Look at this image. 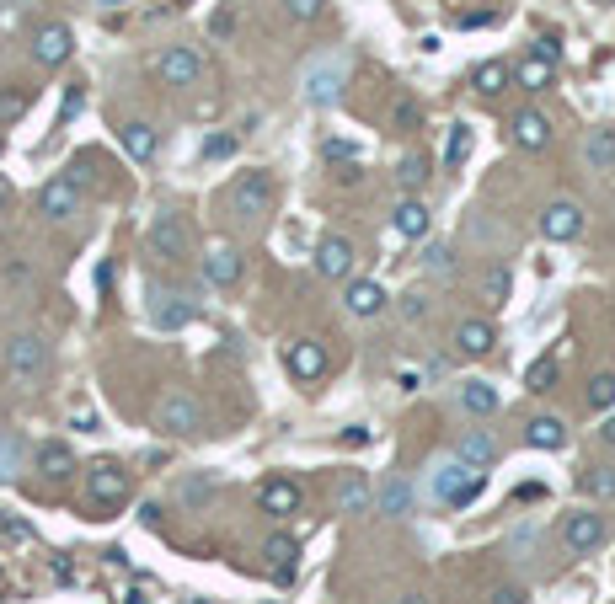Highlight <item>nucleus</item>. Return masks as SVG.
<instances>
[{"instance_id":"obj_49","label":"nucleus","mask_w":615,"mask_h":604,"mask_svg":"<svg viewBox=\"0 0 615 604\" xmlns=\"http://www.w3.org/2000/svg\"><path fill=\"white\" fill-rule=\"evenodd\" d=\"M327 161H359V145H348V139H327Z\"/></svg>"},{"instance_id":"obj_47","label":"nucleus","mask_w":615,"mask_h":604,"mask_svg":"<svg viewBox=\"0 0 615 604\" xmlns=\"http://www.w3.org/2000/svg\"><path fill=\"white\" fill-rule=\"evenodd\" d=\"M402 316H407V321H423V316H428V294H418V289L402 294Z\"/></svg>"},{"instance_id":"obj_4","label":"nucleus","mask_w":615,"mask_h":604,"mask_svg":"<svg viewBox=\"0 0 615 604\" xmlns=\"http://www.w3.org/2000/svg\"><path fill=\"white\" fill-rule=\"evenodd\" d=\"M156 423H161V433H172V439H188V433L204 428V407H198L193 391H166L161 407H156Z\"/></svg>"},{"instance_id":"obj_20","label":"nucleus","mask_w":615,"mask_h":604,"mask_svg":"<svg viewBox=\"0 0 615 604\" xmlns=\"http://www.w3.org/2000/svg\"><path fill=\"white\" fill-rule=\"evenodd\" d=\"M492 343H498V332H492V321H482V316H471V321L455 327V348L466 353V359H487Z\"/></svg>"},{"instance_id":"obj_22","label":"nucleus","mask_w":615,"mask_h":604,"mask_svg":"<svg viewBox=\"0 0 615 604\" xmlns=\"http://www.w3.org/2000/svg\"><path fill=\"white\" fill-rule=\"evenodd\" d=\"M375 514H386V519H407V514H412V487H407V476H386V482L375 487Z\"/></svg>"},{"instance_id":"obj_19","label":"nucleus","mask_w":615,"mask_h":604,"mask_svg":"<svg viewBox=\"0 0 615 604\" xmlns=\"http://www.w3.org/2000/svg\"><path fill=\"white\" fill-rule=\"evenodd\" d=\"M300 482H289V476H268L263 487H257V503H263V514H295L300 508Z\"/></svg>"},{"instance_id":"obj_21","label":"nucleus","mask_w":615,"mask_h":604,"mask_svg":"<svg viewBox=\"0 0 615 604\" xmlns=\"http://www.w3.org/2000/svg\"><path fill=\"white\" fill-rule=\"evenodd\" d=\"M33 471L43 476V482H65V476L75 471V455H70V444H59V439L38 444V455H33Z\"/></svg>"},{"instance_id":"obj_7","label":"nucleus","mask_w":615,"mask_h":604,"mask_svg":"<svg viewBox=\"0 0 615 604\" xmlns=\"http://www.w3.org/2000/svg\"><path fill=\"white\" fill-rule=\"evenodd\" d=\"M86 498L97 508H113L129 498V471L118 466V460H91L86 466Z\"/></svg>"},{"instance_id":"obj_55","label":"nucleus","mask_w":615,"mask_h":604,"mask_svg":"<svg viewBox=\"0 0 615 604\" xmlns=\"http://www.w3.org/2000/svg\"><path fill=\"white\" fill-rule=\"evenodd\" d=\"M11 198H17V193H11V182H6V177H0V214H6V209H11Z\"/></svg>"},{"instance_id":"obj_35","label":"nucleus","mask_w":615,"mask_h":604,"mask_svg":"<svg viewBox=\"0 0 615 604\" xmlns=\"http://www.w3.org/2000/svg\"><path fill=\"white\" fill-rule=\"evenodd\" d=\"M17 471H22V439H11L0 428V482H17Z\"/></svg>"},{"instance_id":"obj_39","label":"nucleus","mask_w":615,"mask_h":604,"mask_svg":"<svg viewBox=\"0 0 615 604\" xmlns=\"http://www.w3.org/2000/svg\"><path fill=\"white\" fill-rule=\"evenodd\" d=\"M466 156H471V129H466V123H455V129H450V145H444V161L460 166Z\"/></svg>"},{"instance_id":"obj_24","label":"nucleus","mask_w":615,"mask_h":604,"mask_svg":"<svg viewBox=\"0 0 615 604\" xmlns=\"http://www.w3.org/2000/svg\"><path fill=\"white\" fill-rule=\"evenodd\" d=\"M455 455L466 460V466L487 471L492 460H498V439H492V433H482V428H466V433H460V444H455Z\"/></svg>"},{"instance_id":"obj_44","label":"nucleus","mask_w":615,"mask_h":604,"mask_svg":"<svg viewBox=\"0 0 615 604\" xmlns=\"http://www.w3.org/2000/svg\"><path fill=\"white\" fill-rule=\"evenodd\" d=\"M321 6H327V0H284L289 22H311V17H321Z\"/></svg>"},{"instance_id":"obj_34","label":"nucleus","mask_w":615,"mask_h":604,"mask_svg":"<svg viewBox=\"0 0 615 604\" xmlns=\"http://www.w3.org/2000/svg\"><path fill=\"white\" fill-rule=\"evenodd\" d=\"M423 182H428V161L423 156H402V161H396V188H402V193H418Z\"/></svg>"},{"instance_id":"obj_14","label":"nucleus","mask_w":615,"mask_h":604,"mask_svg":"<svg viewBox=\"0 0 615 604\" xmlns=\"http://www.w3.org/2000/svg\"><path fill=\"white\" fill-rule=\"evenodd\" d=\"M284 364H289V375H300V380H321L327 348H321L316 337H295V343H284Z\"/></svg>"},{"instance_id":"obj_60","label":"nucleus","mask_w":615,"mask_h":604,"mask_svg":"<svg viewBox=\"0 0 615 604\" xmlns=\"http://www.w3.org/2000/svg\"><path fill=\"white\" fill-rule=\"evenodd\" d=\"M0 150H6V139H0Z\"/></svg>"},{"instance_id":"obj_18","label":"nucleus","mask_w":615,"mask_h":604,"mask_svg":"<svg viewBox=\"0 0 615 604\" xmlns=\"http://www.w3.org/2000/svg\"><path fill=\"white\" fill-rule=\"evenodd\" d=\"M369 503H375V487H369L359 471L337 476V487H332V508H337V514H364Z\"/></svg>"},{"instance_id":"obj_15","label":"nucleus","mask_w":615,"mask_h":604,"mask_svg":"<svg viewBox=\"0 0 615 604\" xmlns=\"http://www.w3.org/2000/svg\"><path fill=\"white\" fill-rule=\"evenodd\" d=\"M509 134H514L519 150H546L551 145V118L541 113V107H519L514 123H509Z\"/></svg>"},{"instance_id":"obj_50","label":"nucleus","mask_w":615,"mask_h":604,"mask_svg":"<svg viewBox=\"0 0 615 604\" xmlns=\"http://www.w3.org/2000/svg\"><path fill=\"white\" fill-rule=\"evenodd\" d=\"M0 540H27V524L17 514H6V508H0Z\"/></svg>"},{"instance_id":"obj_23","label":"nucleus","mask_w":615,"mask_h":604,"mask_svg":"<svg viewBox=\"0 0 615 604\" xmlns=\"http://www.w3.org/2000/svg\"><path fill=\"white\" fill-rule=\"evenodd\" d=\"M316 273L321 278H348L353 273V246L343 236H327L316 246Z\"/></svg>"},{"instance_id":"obj_6","label":"nucleus","mask_w":615,"mask_h":604,"mask_svg":"<svg viewBox=\"0 0 615 604\" xmlns=\"http://www.w3.org/2000/svg\"><path fill=\"white\" fill-rule=\"evenodd\" d=\"M198 316V300L188 289H150V327H161V332H182L188 321Z\"/></svg>"},{"instance_id":"obj_48","label":"nucleus","mask_w":615,"mask_h":604,"mask_svg":"<svg viewBox=\"0 0 615 604\" xmlns=\"http://www.w3.org/2000/svg\"><path fill=\"white\" fill-rule=\"evenodd\" d=\"M230 150H236V139H230V134H214L209 145H204V161H225Z\"/></svg>"},{"instance_id":"obj_10","label":"nucleus","mask_w":615,"mask_h":604,"mask_svg":"<svg viewBox=\"0 0 615 604\" xmlns=\"http://www.w3.org/2000/svg\"><path fill=\"white\" fill-rule=\"evenodd\" d=\"M38 214L49 225H65L81 214V193H75V182L70 177H54V182H43V193H38Z\"/></svg>"},{"instance_id":"obj_31","label":"nucleus","mask_w":615,"mask_h":604,"mask_svg":"<svg viewBox=\"0 0 615 604\" xmlns=\"http://www.w3.org/2000/svg\"><path fill=\"white\" fill-rule=\"evenodd\" d=\"M509 81H514V70L503 65V59H487V65H476V75H471V86L482 91V97H498Z\"/></svg>"},{"instance_id":"obj_9","label":"nucleus","mask_w":615,"mask_h":604,"mask_svg":"<svg viewBox=\"0 0 615 604\" xmlns=\"http://www.w3.org/2000/svg\"><path fill=\"white\" fill-rule=\"evenodd\" d=\"M156 75L166 86H198L204 81V54H198L193 43H172V49L156 59Z\"/></svg>"},{"instance_id":"obj_27","label":"nucleus","mask_w":615,"mask_h":604,"mask_svg":"<svg viewBox=\"0 0 615 604\" xmlns=\"http://www.w3.org/2000/svg\"><path fill=\"white\" fill-rule=\"evenodd\" d=\"M583 161H589V172H615V129L583 134Z\"/></svg>"},{"instance_id":"obj_57","label":"nucleus","mask_w":615,"mask_h":604,"mask_svg":"<svg viewBox=\"0 0 615 604\" xmlns=\"http://www.w3.org/2000/svg\"><path fill=\"white\" fill-rule=\"evenodd\" d=\"M118 604H150V599H145V594H123Z\"/></svg>"},{"instance_id":"obj_59","label":"nucleus","mask_w":615,"mask_h":604,"mask_svg":"<svg viewBox=\"0 0 615 604\" xmlns=\"http://www.w3.org/2000/svg\"><path fill=\"white\" fill-rule=\"evenodd\" d=\"M97 6H107V11H113V6H129V0H97Z\"/></svg>"},{"instance_id":"obj_26","label":"nucleus","mask_w":615,"mask_h":604,"mask_svg":"<svg viewBox=\"0 0 615 604\" xmlns=\"http://www.w3.org/2000/svg\"><path fill=\"white\" fill-rule=\"evenodd\" d=\"M525 444L530 449H562L567 444V423H562V417H551V412L530 417V423H525Z\"/></svg>"},{"instance_id":"obj_54","label":"nucleus","mask_w":615,"mask_h":604,"mask_svg":"<svg viewBox=\"0 0 615 604\" xmlns=\"http://www.w3.org/2000/svg\"><path fill=\"white\" fill-rule=\"evenodd\" d=\"M343 444H353V449L369 444V428H348V433H343Z\"/></svg>"},{"instance_id":"obj_25","label":"nucleus","mask_w":615,"mask_h":604,"mask_svg":"<svg viewBox=\"0 0 615 604\" xmlns=\"http://www.w3.org/2000/svg\"><path fill=\"white\" fill-rule=\"evenodd\" d=\"M391 225H396V236H407V241H423L428 236V204L423 198H402L391 214Z\"/></svg>"},{"instance_id":"obj_3","label":"nucleus","mask_w":615,"mask_h":604,"mask_svg":"<svg viewBox=\"0 0 615 604\" xmlns=\"http://www.w3.org/2000/svg\"><path fill=\"white\" fill-rule=\"evenodd\" d=\"M6 364H11V375H17L22 385H38L43 375H49V343L43 337H33V332H17L6 343Z\"/></svg>"},{"instance_id":"obj_46","label":"nucleus","mask_w":615,"mask_h":604,"mask_svg":"<svg viewBox=\"0 0 615 604\" xmlns=\"http://www.w3.org/2000/svg\"><path fill=\"white\" fill-rule=\"evenodd\" d=\"M209 492H214V476H193V482L182 487V503H204Z\"/></svg>"},{"instance_id":"obj_17","label":"nucleus","mask_w":615,"mask_h":604,"mask_svg":"<svg viewBox=\"0 0 615 604\" xmlns=\"http://www.w3.org/2000/svg\"><path fill=\"white\" fill-rule=\"evenodd\" d=\"M263 556H268V578L273 583H295V567H300V540L295 535H273L263 546Z\"/></svg>"},{"instance_id":"obj_36","label":"nucleus","mask_w":615,"mask_h":604,"mask_svg":"<svg viewBox=\"0 0 615 604\" xmlns=\"http://www.w3.org/2000/svg\"><path fill=\"white\" fill-rule=\"evenodd\" d=\"M509 289H514L509 268H487V273H482V300H487V305H503V300H509Z\"/></svg>"},{"instance_id":"obj_43","label":"nucleus","mask_w":615,"mask_h":604,"mask_svg":"<svg viewBox=\"0 0 615 604\" xmlns=\"http://www.w3.org/2000/svg\"><path fill=\"white\" fill-rule=\"evenodd\" d=\"M81 107H86V91H81V86H65V102H59V129H65V123L81 113Z\"/></svg>"},{"instance_id":"obj_53","label":"nucleus","mask_w":615,"mask_h":604,"mask_svg":"<svg viewBox=\"0 0 615 604\" xmlns=\"http://www.w3.org/2000/svg\"><path fill=\"white\" fill-rule=\"evenodd\" d=\"M530 54H541V59H551V65H557V59H562V49H557V43H551V38H541V43H535V49Z\"/></svg>"},{"instance_id":"obj_41","label":"nucleus","mask_w":615,"mask_h":604,"mask_svg":"<svg viewBox=\"0 0 615 604\" xmlns=\"http://www.w3.org/2000/svg\"><path fill=\"white\" fill-rule=\"evenodd\" d=\"M391 123H396V129H402V134H412V129H418V123H423L418 102H412V97H402V102H396V113H391Z\"/></svg>"},{"instance_id":"obj_16","label":"nucleus","mask_w":615,"mask_h":604,"mask_svg":"<svg viewBox=\"0 0 615 604\" xmlns=\"http://www.w3.org/2000/svg\"><path fill=\"white\" fill-rule=\"evenodd\" d=\"M343 311H348V316H359V321L380 316V311H386V289H380L375 278H348V289H343Z\"/></svg>"},{"instance_id":"obj_29","label":"nucleus","mask_w":615,"mask_h":604,"mask_svg":"<svg viewBox=\"0 0 615 604\" xmlns=\"http://www.w3.org/2000/svg\"><path fill=\"white\" fill-rule=\"evenodd\" d=\"M118 139H123V150H129L134 161H150V156H156V145H161V134L150 129V123H123Z\"/></svg>"},{"instance_id":"obj_40","label":"nucleus","mask_w":615,"mask_h":604,"mask_svg":"<svg viewBox=\"0 0 615 604\" xmlns=\"http://www.w3.org/2000/svg\"><path fill=\"white\" fill-rule=\"evenodd\" d=\"M22 113H27V91L6 86V91H0V123H11V118H22Z\"/></svg>"},{"instance_id":"obj_37","label":"nucleus","mask_w":615,"mask_h":604,"mask_svg":"<svg viewBox=\"0 0 615 604\" xmlns=\"http://www.w3.org/2000/svg\"><path fill=\"white\" fill-rule=\"evenodd\" d=\"M589 407L594 412H610L615 407V369H605V375L589 380Z\"/></svg>"},{"instance_id":"obj_5","label":"nucleus","mask_w":615,"mask_h":604,"mask_svg":"<svg viewBox=\"0 0 615 604\" xmlns=\"http://www.w3.org/2000/svg\"><path fill=\"white\" fill-rule=\"evenodd\" d=\"M230 209L241 214V220H263V214L273 209V177L268 172H241L236 182H230Z\"/></svg>"},{"instance_id":"obj_8","label":"nucleus","mask_w":615,"mask_h":604,"mask_svg":"<svg viewBox=\"0 0 615 604\" xmlns=\"http://www.w3.org/2000/svg\"><path fill=\"white\" fill-rule=\"evenodd\" d=\"M150 246H156L166 262H188V246H193L188 220H182L177 209H161L156 220H150Z\"/></svg>"},{"instance_id":"obj_33","label":"nucleus","mask_w":615,"mask_h":604,"mask_svg":"<svg viewBox=\"0 0 615 604\" xmlns=\"http://www.w3.org/2000/svg\"><path fill=\"white\" fill-rule=\"evenodd\" d=\"M551 70H557V65H551V59H541V54H530V59H525V65H519V70H514V81H519V86H525V91H546V86H551Z\"/></svg>"},{"instance_id":"obj_28","label":"nucleus","mask_w":615,"mask_h":604,"mask_svg":"<svg viewBox=\"0 0 615 604\" xmlns=\"http://www.w3.org/2000/svg\"><path fill=\"white\" fill-rule=\"evenodd\" d=\"M204 278L214 289H230L241 278V252H230V246H220V252H209L204 257Z\"/></svg>"},{"instance_id":"obj_11","label":"nucleus","mask_w":615,"mask_h":604,"mask_svg":"<svg viewBox=\"0 0 615 604\" xmlns=\"http://www.w3.org/2000/svg\"><path fill=\"white\" fill-rule=\"evenodd\" d=\"M70 49H75V33L65 22H43V27H33V59L38 65H65L70 59Z\"/></svg>"},{"instance_id":"obj_1","label":"nucleus","mask_w":615,"mask_h":604,"mask_svg":"<svg viewBox=\"0 0 615 604\" xmlns=\"http://www.w3.org/2000/svg\"><path fill=\"white\" fill-rule=\"evenodd\" d=\"M295 86H300V102H311V107L343 102V86H348V54H343V49H321V54H311V59L300 65Z\"/></svg>"},{"instance_id":"obj_13","label":"nucleus","mask_w":615,"mask_h":604,"mask_svg":"<svg viewBox=\"0 0 615 604\" xmlns=\"http://www.w3.org/2000/svg\"><path fill=\"white\" fill-rule=\"evenodd\" d=\"M562 546L573 556L599 551V546H605V519H599V514H567L562 519Z\"/></svg>"},{"instance_id":"obj_51","label":"nucleus","mask_w":615,"mask_h":604,"mask_svg":"<svg viewBox=\"0 0 615 604\" xmlns=\"http://www.w3.org/2000/svg\"><path fill=\"white\" fill-rule=\"evenodd\" d=\"M487 604H530V594H525V588H492Z\"/></svg>"},{"instance_id":"obj_42","label":"nucleus","mask_w":615,"mask_h":604,"mask_svg":"<svg viewBox=\"0 0 615 604\" xmlns=\"http://www.w3.org/2000/svg\"><path fill=\"white\" fill-rule=\"evenodd\" d=\"M551 380H557V359H535L530 364V391H551Z\"/></svg>"},{"instance_id":"obj_32","label":"nucleus","mask_w":615,"mask_h":604,"mask_svg":"<svg viewBox=\"0 0 615 604\" xmlns=\"http://www.w3.org/2000/svg\"><path fill=\"white\" fill-rule=\"evenodd\" d=\"M578 492H583V498L610 503V498H615V466H589V471L578 476Z\"/></svg>"},{"instance_id":"obj_52","label":"nucleus","mask_w":615,"mask_h":604,"mask_svg":"<svg viewBox=\"0 0 615 604\" xmlns=\"http://www.w3.org/2000/svg\"><path fill=\"white\" fill-rule=\"evenodd\" d=\"M6 284H11V289H22V284H33V273H27L22 262H6Z\"/></svg>"},{"instance_id":"obj_2","label":"nucleus","mask_w":615,"mask_h":604,"mask_svg":"<svg viewBox=\"0 0 615 604\" xmlns=\"http://www.w3.org/2000/svg\"><path fill=\"white\" fill-rule=\"evenodd\" d=\"M482 487H487V476L476 471V466H466L460 455H439L434 466H428V492H434L444 508L476 503V498H482Z\"/></svg>"},{"instance_id":"obj_30","label":"nucleus","mask_w":615,"mask_h":604,"mask_svg":"<svg viewBox=\"0 0 615 604\" xmlns=\"http://www.w3.org/2000/svg\"><path fill=\"white\" fill-rule=\"evenodd\" d=\"M460 407H466L471 417H487V412H498V391H492L487 380H466L460 385Z\"/></svg>"},{"instance_id":"obj_56","label":"nucleus","mask_w":615,"mask_h":604,"mask_svg":"<svg viewBox=\"0 0 615 604\" xmlns=\"http://www.w3.org/2000/svg\"><path fill=\"white\" fill-rule=\"evenodd\" d=\"M599 439H605V444L615 449V417H610V423H605V428H599Z\"/></svg>"},{"instance_id":"obj_45","label":"nucleus","mask_w":615,"mask_h":604,"mask_svg":"<svg viewBox=\"0 0 615 604\" xmlns=\"http://www.w3.org/2000/svg\"><path fill=\"white\" fill-rule=\"evenodd\" d=\"M230 27H236V11H230V6H220V11H214V17H209V38H230Z\"/></svg>"},{"instance_id":"obj_12","label":"nucleus","mask_w":615,"mask_h":604,"mask_svg":"<svg viewBox=\"0 0 615 604\" xmlns=\"http://www.w3.org/2000/svg\"><path fill=\"white\" fill-rule=\"evenodd\" d=\"M541 236L546 241H573V236H583V209L573 204V198H551V204L541 209Z\"/></svg>"},{"instance_id":"obj_38","label":"nucleus","mask_w":615,"mask_h":604,"mask_svg":"<svg viewBox=\"0 0 615 604\" xmlns=\"http://www.w3.org/2000/svg\"><path fill=\"white\" fill-rule=\"evenodd\" d=\"M423 268H428V273H450V268H455V252H450L444 241H428V246H423Z\"/></svg>"},{"instance_id":"obj_58","label":"nucleus","mask_w":615,"mask_h":604,"mask_svg":"<svg viewBox=\"0 0 615 604\" xmlns=\"http://www.w3.org/2000/svg\"><path fill=\"white\" fill-rule=\"evenodd\" d=\"M396 604H428L423 594H407V599H396Z\"/></svg>"}]
</instances>
